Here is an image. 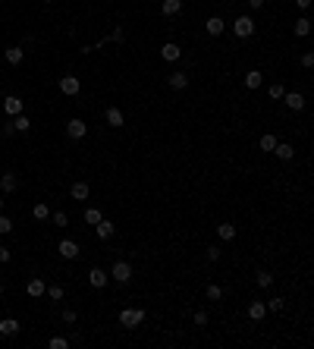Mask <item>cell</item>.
<instances>
[{
	"label": "cell",
	"instance_id": "obj_1",
	"mask_svg": "<svg viewBox=\"0 0 314 349\" xmlns=\"http://www.w3.org/2000/svg\"><path fill=\"white\" fill-rule=\"evenodd\" d=\"M142 321H145V308H123L119 312V327H126V331L138 327Z\"/></svg>",
	"mask_w": 314,
	"mask_h": 349
},
{
	"label": "cell",
	"instance_id": "obj_2",
	"mask_svg": "<svg viewBox=\"0 0 314 349\" xmlns=\"http://www.w3.org/2000/svg\"><path fill=\"white\" fill-rule=\"evenodd\" d=\"M232 35L236 38H251L255 35V19L251 16H236V22H232Z\"/></svg>",
	"mask_w": 314,
	"mask_h": 349
},
{
	"label": "cell",
	"instance_id": "obj_3",
	"mask_svg": "<svg viewBox=\"0 0 314 349\" xmlns=\"http://www.w3.org/2000/svg\"><path fill=\"white\" fill-rule=\"evenodd\" d=\"M110 277L116 280V283H129V280H132V264L116 258V261H113V267H110Z\"/></svg>",
	"mask_w": 314,
	"mask_h": 349
},
{
	"label": "cell",
	"instance_id": "obj_4",
	"mask_svg": "<svg viewBox=\"0 0 314 349\" xmlns=\"http://www.w3.org/2000/svg\"><path fill=\"white\" fill-rule=\"evenodd\" d=\"M60 91H63L66 98H76L79 91H82V82H79V76H60Z\"/></svg>",
	"mask_w": 314,
	"mask_h": 349
},
{
	"label": "cell",
	"instance_id": "obj_5",
	"mask_svg": "<svg viewBox=\"0 0 314 349\" xmlns=\"http://www.w3.org/2000/svg\"><path fill=\"white\" fill-rule=\"evenodd\" d=\"M85 132H88V123H85V120L72 117L69 123H66V136L69 139H85Z\"/></svg>",
	"mask_w": 314,
	"mask_h": 349
},
{
	"label": "cell",
	"instance_id": "obj_6",
	"mask_svg": "<svg viewBox=\"0 0 314 349\" xmlns=\"http://www.w3.org/2000/svg\"><path fill=\"white\" fill-rule=\"evenodd\" d=\"M166 85H170L173 91H185V88H189V72H182V70H179V72H170Z\"/></svg>",
	"mask_w": 314,
	"mask_h": 349
},
{
	"label": "cell",
	"instance_id": "obj_7",
	"mask_svg": "<svg viewBox=\"0 0 314 349\" xmlns=\"http://www.w3.org/2000/svg\"><path fill=\"white\" fill-rule=\"evenodd\" d=\"M204 32H208L211 38H220L226 32V22H223V16H211L208 22H204Z\"/></svg>",
	"mask_w": 314,
	"mask_h": 349
},
{
	"label": "cell",
	"instance_id": "obj_8",
	"mask_svg": "<svg viewBox=\"0 0 314 349\" xmlns=\"http://www.w3.org/2000/svg\"><path fill=\"white\" fill-rule=\"evenodd\" d=\"M104 120H107V126H113V129H119V126L126 123V117H123V110H119V107H107V110H104Z\"/></svg>",
	"mask_w": 314,
	"mask_h": 349
},
{
	"label": "cell",
	"instance_id": "obj_9",
	"mask_svg": "<svg viewBox=\"0 0 314 349\" xmlns=\"http://www.w3.org/2000/svg\"><path fill=\"white\" fill-rule=\"evenodd\" d=\"M107 280H110V274H107V271H101V267H91V271H88V283L95 286V290L107 286Z\"/></svg>",
	"mask_w": 314,
	"mask_h": 349
},
{
	"label": "cell",
	"instance_id": "obj_10",
	"mask_svg": "<svg viewBox=\"0 0 314 349\" xmlns=\"http://www.w3.org/2000/svg\"><path fill=\"white\" fill-rule=\"evenodd\" d=\"M95 233H98V239H110L113 236V233H116V224H113V220H98V224H95Z\"/></svg>",
	"mask_w": 314,
	"mask_h": 349
},
{
	"label": "cell",
	"instance_id": "obj_11",
	"mask_svg": "<svg viewBox=\"0 0 314 349\" xmlns=\"http://www.w3.org/2000/svg\"><path fill=\"white\" fill-rule=\"evenodd\" d=\"M0 189H3L6 195H10V192H16V189H19V176H16L13 170H6L3 176H0Z\"/></svg>",
	"mask_w": 314,
	"mask_h": 349
},
{
	"label": "cell",
	"instance_id": "obj_12",
	"mask_svg": "<svg viewBox=\"0 0 314 349\" xmlns=\"http://www.w3.org/2000/svg\"><path fill=\"white\" fill-rule=\"evenodd\" d=\"M22 107H25V101L16 98V95H10V98L3 101V110L10 113V117H19V113H22Z\"/></svg>",
	"mask_w": 314,
	"mask_h": 349
},
{
	"label": "cell",
	"instance_id": "obj_13",
	"mask_svg": "<svg viewBox=\"0 0 314 349\" xmlns=\"http://www.w3.org/2000/svg\"><path fill=\"white\" fill-rule=\"evenodd\" d=\"M160 57H164L166 63H173V60L182 57V48H179V44H173V41H166L164 48H160Z\"/></svg>",
	"mask_w": 314,
	"mask_h": 349
},
{
	"label": "cell",
	"instance_id": "obj_14",
	"mask_svg": "<svg viewBox=\"0 0 314 349\" xmlns=\"http://www.w3.org/2000/svg\"><path fill=\"white\" fill-rule=\"evenodd\" d=\"M3 57H6V63H10V66H19V63L25 60V51L19 48V44H13V48H6V51H3Z\"/></svg>",
	"mask_w": 314,
	"mask_h": 349
},
{
	"label": "cell",
	"instance_id": "obj_15",
	"mask_svg": "<svg viewBox=\"0 0 314 349\" xmlns=\"http://www.w3.org/2000/svg\"><path fill=\"white\" fill-rule=\"evenodd\" d=\"M261 82H264V72L261 70H248V72H245V88H248V91L261 88Z\"/></svg>",
	"mask_w": 314,
	"mask_h": 349
},
{
	"label": "cell",
	"instance_id": "obj_16",
	"mask_svg": "<svg viewBox=\"0 0 314 349\" xmlns=\"http://www.w3.org/2000/svg\"><path fill=\"white\" fill-rule=\"evenodd\" d=\"M88 192H91V186H88V183H82V179L69 186V195L76 198V201H85V198H88Z\"/></svg>",
	"mask_w": 314,
	"mask_h": 349
},
{
	"label": "cell",
	"instance_id": "obj_17",
	"mask_svg": "<svg viewBox=\"0 0 314 349\" xmlns=\"http://www.w3.org/2000/svg\"><path fill=\"white\" fill-rule=\"evenodd\" d=\"M264 314H267V305H264L261 299L248 302V318H251V321H264Z\"/></svg>",
	"mask_w": 314,
	"mask_h": 349
},
{
	"label": "cell",
	"instance_id": "obj_18",
	"mask_svg": "<svg viewBox=\"0 0 314 349\" xmlns=\"http://www.w3.org/2000/svg\"><path fill=\"white\" fill-rule=\"evenodd\" d=\"M286 98V107H289V110H302L305 107V95L302 91H289V95H283Z\"/></svg>",
	"mask_w": 314,
	"mask_h": 349
},
{
	"label": "cell",
	"instance_id": "obj_19",
	"mask_svg": "<svg viewBox=\"0 0 314 349\" xmlns=\"http://www.w3.org/2000/svg\"><path fill=\"white\" fill-rule=\"evenodd\" d=\"M273 154H277L280 160H292V157H296V148H292L289 142H277V148H273Z\"/></svg>",
	"mask_w": 314,
	"mask_h": 349
},
{
	"label": "cell",
	"instance_id": "obj_20",
	"mask_svg": "<svg viewBox=\"0 0 314 349\" xmlns=\"http://www.w3.org/2000/svg\"><path fill=\"white\" fill-rule=\"evenodd\" d=\"M13 333H19V321L16 318H3L0 321V337H13Z\"/></svg>",
	"mask_w": 314,
	"mask_h": 349
},
{
	"label": "cell",
	"instance_id": "obj_21",
	"mask_svg": "<svg viewBox=\"0 0 314 349\" xmlns=\"http://www.w3.org/2000/svg\"><path fill=\"white\" fill-rule=\"evenodd\" d=\"M25 293H29L32 299H41V296H44V280H41V277L29 280V286H25Z\"/></svg>",
	"mask_w": 314,
	"mask_h": 349
},
{
	"label": "cell",
	"instance_id": "obj_22",
	"mask_svg": "<svg viewBox=\"0 0 314 349\" xmlns=\"http://www.w3.org/2000/svg\"><path fill=\"white\" fill-rule=\"evenodd\" d=\"M60 255H63V258H79V243L63 239V243H60Z\"/></svg>",
	"mask_w": 314,
	"mask_h": 349
},
{
	"label": "cell",
	"instance_id": "obj_23",
	"mask_svg": "<svg viewBox=\"0 0 314 349\" xmlns=\"http://www.w3.org/2000/svg\"><path fill=\"white\" fill-rule=\"evenodd\" d=\"M179 10H182V0H164V3H160V13H164V16H176Z\"/></svg>",
	"mask_w": 314,
	"mask_h": 349
},
{
	"label": "cell",
	"instance_id": "obj_24",
	"mask_svg": "<svg viewBox=\"0 0 314 349\" xmlns=\"http://www.w3.org/2000/svg\"><path fill=\"white\" fill-rule=\"evenodd\" d=\"M217 236L223 239V243H232V239H236V227H232V224H220L217 227Z\"/></svg>",
	"mask_w": 314,
	"mask_h": 349
},
{
	"label": "cell",
	"instance_id": "obj_25",
	"mask_svg": "<svg viewBox=\"0 0 314 349\" xmlns=\"http://www.w3.org/2000/svg\"><path fill=\"white\" fill-rule=\"evenodd\" d=\"M292 32H296L298 38H305V35H308V32H311V22H308V16H298V19H296V25H292Z\"/></svg>",
	"mask_w": 314,
	"mask_h": 349
},
{
	"label": "cell",
	"instance_id": "obj_26",
	"mask_svg": "<svg viewBox=\"0 0 314 349\" xmlns=\"http://www.w3.org/2000/svg\"><path fill=\"white\" fill-rule=\"evenodd\" d=\"M32 217H35V220H48V217H50V208H48V201H38V205L32 208Z\"/></svg>",
	"mask_w": 314,
	"mask_h": 349
},
{
	"label": "cell",
	"instance_id": "obj_27",
	"mask_svg": "<svg viewBox=\"0 0 314 349\" xmlns=\"http://www.w3.org/2000/svg\"><path fill=\"white\" fill-rule=\"evenodd\" d=\"M255 283H258V290H270V286H273V274L270 271H258Z\"/></svg>",
	"mask_w": 314,
	"mask_h": 349
},
{
	"label": "cell",
	"instance_id": "obj_28",
	"mask_svg": "<svg viewBox=\"0 0 314 349\" xmlns=\"http://www.w3.org/2000/svg\"><path fill=\"white\" fill-rule=\"evenodd\" d=\"M277 142H280V139L273 136V132H267V136H261V142H258V145H261V151H270V154H273V148H277Z\"/></svg>",
	"mask_w": 314,
	"mask_h": 349
},
{
	"label": "cell",
	"instance_id": "obj_29",
	"mask_svg": "<svg viewBox=\"0 0 314 349\" xmlns=\"http://www.w3.org/2000/svg\"><path fill=\"white\" fill-rule=\"evenodd\" d=\"M13 129H19V132H29V129H32V120L25 117V113H19V117L13 120Z\"/></svg>",
	"mask_w": 314,
	"mask_h": 349
},
{
	"label": "cell",
	"instance_id": "obj_30",
	"mask_svg": "<svg viewBox=\"0 0 314 349\" xmlns=\"http://www.w3.org/2000/svg\"><path fill=\"white\" fill-rule=\"evenodd\" d=\"M101 217H104V214H101V208H85V224H91V227H95Z\"/></svg>",
	"mask_w": 314,
	"mask_h": 349
},
{
	"label": "cell",
	"instance_id": "obj_31",
	"mask_svg": "<svg viewBox=\"0 0 314 349\" xmlns=\"http://www.w3.org/2000/svg\"><path fill=\"white\" fill-rule=\"evenodd\" d=\"M204 296H208V302H220V299H223V290H220L217 283H211L208 290H204Z\"/></svg>",
	"mask_w": 314,
	"mask_h": 349
},
{
	"label": "cell",
	"instance_id": "obj_32",
	"mask_svg": "<svg viewBox=\"0 0 314 349\" xmlns=\"http://www.w3.org/2000/svg\"><path fill=\"white\" fill-rule=\"evenodd\" d=\"M44 293H48V299H50V302H60V299H63V286H57V283L48 286Z\"/></svg>",
	"mask_w": 314,
	"mask_h": 349
},
{
	"label": "cell",
	"instance_id": "obj_33",
	"mask_svg": "<svg viewBox=\"0 0 314 349\" xmlns=\"http://www.w3.org/2000/svg\"><path fill=\"white\" fill-rule=\"evenodd\" d=\"M48 346H50V349H69V340H66V337H50Z\"/></svg>",
	"mask_w": 314,
	"mask_h": 349
},
{
	"label": "cell",
	"instance_id": "obj_34",
	"mask_svg": "<svg viewBox=\"0 0 314 349\" xmlns=\"http://www.w3.org/2000/svg\"><path fill=\"white\" fill-rule=\"evenodd\" d=\"M264 305H267V312H280V308H283V305H286V299H280V296H277V299H270V302H264Z\"/></svg>",
	"mask_w": 314,
	"mask_h": 349
},
{
	"label": "cell",
	"instance_id": "obj_35",
	"mask_svg": "<svg viewBox=\"0 0 314 349\" xmlns=\"http://www.w3.org/2000/svg\"><path fill=\"white\" fill-rule=\"evenodd\" d=\"M283 95H286V88H283L280 82H277V85H270V101H280Z\"/></svg>",
	"mask_w": 314,
	"mask_h": 349
},
{
	"label": "cell",
	"instance_id": "obj_36",
	"mask_svg": "<svg viewBox=\"0 0 314 349\" xmlns=\"http://www.w3.org/2000/svg\"><path fill=\"white\" fill-rule=\"evenodd\" d=\"M0 233H3V236H6V233H13V220L3 217V214H0Z\"/></svg>",
	"mask_w": 314,
	"mask_h": 349
},
{
	"label": "cell",
	"instance_id": "obj_37",
	"mask_svg": "<svg viewBox=\"0 0 314 349\" xmlns=\"http://www.w3.org/2000/svg\"><path fill=\"white\" fill-rule=\"evenodd\" d=\"M123 38H126V29H123V25H116V29L110 32V41H123Z\"/></svg>",
	"mask_w": 314,
	"mask_h": 349
},
{
	"label": "cell",
	"instance_id": "obj_38",
	"mask_svg": "<svg viewBox=\"0 0 314 349\" xmlns=\"http://www.w3.org/2000/svg\"><path fill=\"white\" fill-rule=\"evenodd\" d=\"M302 66H305V70H311V66H314V53H311V51L302 53Z\"/></svg>",
	"mask_w": 314,
	"mask_h": 349
},
{
	"label": "cell",
	"instance_id": "obj_39",
	"mask_svg": "<svg viewBox=\"0 0 314 349\" xmlns=\"http://www.w3.org/2000/svg\"><path fill=\"white\" fill-rule=\"evenodd\" d=\"M53 224H57V227H66V224H69V217H66L63 211H57V214H53Z\"/></svg>",
	"mask_w": 314,
	"mask_h": 349
},
{
	"label": "cell",
	"instance_id": "obj_40",
	"mask_svg": "<svg viewBox=\"0 0 314 349\" xmlns=\"http://www.w3.org/2000/svg\"><path fill=\"white\" fill-rule=\"evenodd\" d=\"M63 321H66V324H76V321H79V314L72 312V308H66V312H63Z\"/></svg>",
	"mask_w": 314,
	"mask_h": 349
},
{
	"label": "cell",
	"instance_id": "obj_41",
	"mask_svg": "<svg viewBox=\"0 0 314 349\" xmlns=\"http://www.w3.org/2000/svg\"><path fill=\"white\" fill-rule=\"evenodd\" d=\"M220 255H223V252H220V245H211V249H208V261H220Z\"/></svg>",
	"mask_w": 314,
	"mask_h": 349
},
{
	"label": "cell",
	"instance_id": "obj_42",
	"mask_svg": "<svg viewBox=\"0 0 314 349\" xmlns=\"http://www.w3.org/2000/svg\"><path fill=\"white\" fill-rule=\"evenodd\" d=\"M195 324H198V327L208 324V312H195Z\"/></svg>",
	"mask_w": 314,
	"mask_h": 349
},
{
	"label": "cell",
	"instance_id": "obj_43",
	"mask_svg": "<svg viewBox=\"0 0 314 349\" xmlns=\"http://www.w3.org/2000/svg\"><path fill=\"white\" fill-rule=\"evenodd\" d=\"M6 261H10V249H6V245H0V264H6Z\"/></svg>",
	"mask_w": 314,
	"mask_h": 349
},
{
	"label": "cell",
	"instance_id": "obj_44",
	"mask_svg": "<svg viewBox=\"0 0 314 349\" xmlns=\"http://www.w3.org/2000/svg\"><path fill=\"white\" fill-rule=\"evenodd\" d=\"M264 3H267V0H248V6H251V10H261Z\"/></svg>",
	"mask_w": 314,
	"mask_h": 349
},
{
	"label": "cell",
	"instance_id": "obj_45",
	"mask_svg": "<svg viewBox=\"0 0 314 349\" xmlns=\"http://www.w3.org/2000/svg\"><path fill=\"white\" fill-rule=\"evenodd\" d=\"M296 6H298V10H308V6H311V0H296Z\"/></svg>",
	"mask_w": 314,
	"mask_h": 349
},
{
	"label": "cell",
	"instance_id": "obj_46",
	"mask_svg": "<svg viewBox=\"0 0 314 349\" xmlns=\"http://www.w3.org/2000/svg\"><path fill=\"white\" fill-rule=\"evenodd\" d=\"M0 296H3V283H0Z\"/></svg>",
	"mask_w": 314,
	"mask_h": 349
},
{
	"label": "cell",
	"instance_id": "obj_47",
	"mask_svg": "<svg viewBox=\"0 0 314 349\" xmlns=\"http://www.w3.org/2000/svg\"><path fill=\"white\" fill-rule=\"evenodd\" d=\"M0 208H3V198H0Z\"/></svg>",
	"mask_w": 314,
	"mask_h": 349
},
{
	"label": "cell",
	"instance_id": "obj_48",
	"mask_svg": "<svg viewBox=\"0 0 314 349\" xmlns=\"http://www.w3.org/2000/svg\"><path fill=\"white\" fill-rule=\"evenodd\" d=\"M44 3H50V0H44Z\"/></svg>",
	"mask_w": 314,
	"mask_h": 349
}]
</instances>
